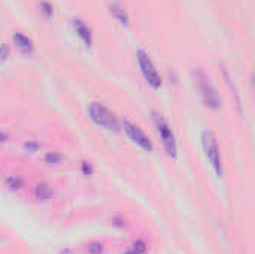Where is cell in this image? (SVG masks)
Here are the masks:
<instances>
[{
  "mask_svg": "<svg viewBox=\"0 0 255 254\" xmlns=\"http://www.w3.org/2000/svg\"><path fill=\"white\" fill-rule=\"evenodd\" d=\"M6 141V135L4 133H0V144H3Z\"/></svg>",
  "mask_w": 255,
  "mask_h": 254,
  "instance_id": "14",
  "label": "cell"
},
{
  "mask_svg": "<svg viewBox=\"0 0 255 254\" xmlns=\"http://www.w3.org/2000/svg\"><path fill=\"white\" fill-rule=\"evenodd\" d=\"M203 148H205L206 157L209 159L211 165L214 166L217 175L221 177L223 175V162H221L220 147H218V142H217L215 135L211 130L203 132Z\"/></svg>",
  "mask_w": 255,
  "mask_h": 254,
  "instance_id": "3",
  "label": "cell"
},
{
  "mask_svg": "<svg viewBox=\"0 0 255 254\" xmlns=\"http://www.w3.org/2000/svg\"><path fill=\"white\" fill-rule=\"evenodd\" d=\"M60 160H61V154H58V153H49L48 156H46V162L48 163H60Z\"/></svg>",
  "mask_w": 255,
  "mask_h": 254,
  "instance_id": "11",
  "label": "cell"
},
{
  "mask_svg": "<svg viewBox=\"0 0 255 254\" xmlns=\"http://www.w3.org/2000/svg\"><path fill=\"white\" fill-rule=\"evenodd\" d=\"M137 63H139V67H140V72L145 78V81L152 87V88H160L161 87V78L151 60V57L148 55L146 51L143 49H139L137 51Z\"/></svg>",
  "mask_w": 255,
  "mask_h": 254,
  "instance_id": "4",
  "label": "cell"
},
{
  "mask_svg": "<svg viewBox=\"0 0 255 254\" xmlns=\"http://www.w3.org/2000/svg\"><path fill=\"white\" fill-rule=\"evenodd\" d=\"M154 123H155V129H157V133L160 135V139L164 145V150L166 153L170 156V157H176V153H178V145H176V139H175V135L169 126V123L166 121L164 117H161L160 114H154Z\"/></svg>",
  "mask_w": 255,
  "mask_h": 254,
  "instance_id": "2",
  "label": "cell"
},
{
  "mask_svg": "<svg viewBox=\"0 0 255 254\" xmlns=\"http://www.w3.org/2000/svg\"><path fill=\"white\" fill-rule=\"evenodd\" d=\"M7 54H9V48L6 45H1L0 46V63L7 58Z\"/></svg>",
  "mask_w": 255,
  "mask_h": 254,
  "instance_id": "13",
  "label": "cell"
},
{
  "mask_svg": "<svg viewBox=\"0 0 255 254\" xmlns=\"http://www.w3.org/2000/svg\"><path fill=\"white\" fill-rule=\"evenodd\" d=\"M109 12H111L112 16H115L121 24H124V25L128 24V15H127V12L124 10V7H121L118 3H111V4H109Z\"/></svg>",
  "mask_w": 255,
  "mask_h": 254,
  "instance_id": "9",
  "label": "cell"
},
{
  "mask_svg": "<svg viewBox=\"0 0 255 254\" xmlns=\"http://www.w3.org/2000/svg\"><path fill=\"white\" fill-rule=\"evenodd\" d=\"M88 114H90V118L97 126H100L102 129L109 130V132H118L120 130V123H118L117 117L103 103L91 102L88 106Z\"/></svg>",
  "mask_w": 255,
  "mask_h": 254,
  "instance_id": "1",
  "label": "cell"
},
{
  "mask_svg": "<svg viewBox=\"0 0 255 254\" xmlns=\"http://www.w3.org/2000/svg\"><path fill=\"white\" fill-rule=\"evenodd\" d=\"M72 24H73V28H75V31L79 34V37L84 40V43L87 45V46H90L91 45V42H93V33H91V28L82 21V19H79V18H75L73 21H72Z\"/></svg>",
  "mask_w": 255,
  "mask_h": 254,
  "instance_id": "7",
  "label": "cell"
},
{
  "mask_svg": "<svg viewBox=\"0 0 255 254\" xmlns=\"http://www.w3.org/2000/svg\"><path fill=\"white\" fill-rule=\"evenodd\" d=\"M36 193H37V196H39V198H42V199H46V198L49 196V190H48V187H46V186H39Z\"/></svg>",
  "mask_w": 255,
  "mask_h": 254,
  "instance_id": "12",
  "label": "cell"
},
{
  "mask_svg": "<svg viewBox=\"0 0 255 254\" xmlns=\"http://www.w3.org/2000/svg\"><path fill=\"white\" fill-rule=\"evenodd\" d=\"M12 39H13L16 48H18L22 54H31V52H33V48H34V46H33V40H31L28 36H25L24 33L15 31V33L12 34Z\"/></svg>",
  "mask_w": 255,
  "mask_h": 254,
  "instance_id": "8",
  "label": "cell"
},
{
  "mask_svg": "<svg viewBox=\"0 0 255 254\" xmlns=\"http://www.w3.org/2000/svg\"><path fill=\"white\" fill-rule=\"evenodd\" d=\"M40 10H42V13H43L45 18H49V16L52 15V6H51V3L42 1V3H40Z\"/></svg>",
  "mask_w": 255,
  "mask_h": 254,
  "instance_id": "10",
  "label": "cell"
},
{
  "mask_svg": "<svg viewBox=\"0 0 255 254\" xmlns=\"http://www.w3.org/2000/svg\"><path fill=\"white\" fill-rule=\"evenodd\" d=\"M197 84H199V90L202 93V97L206 106L212 109H218L221 106V97L218 91L215 90V87L212 85V82L209 81V78H206L203 72H197Z\"/></svg>",
  "mask_w": 255,
  "mask_h": 254,
  "instance_id": "5",
  "label": "cell"
},
{
  "mask_svg": "<svg viewBox=\"0 0 255 254\" xmlns=\"http://www.w3.org/2000/svg\"><path fill=\"white\" fill-rule=\"evenodd\" d=\"M123 127H124L126 133L128 135V138L136 145H139L145 151H152V142H151V139L143 133V130L139 126L130 123L128 120H123Z\"/></svg>",
  "mask_w": 255,
  "mask_h": 254,
  "instance_id": "6",
  "label": "cell"
}]
</instances>
